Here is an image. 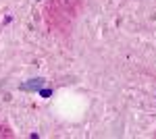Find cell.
Wrapping results in <instances>:
<instances>
[{
  "label": "cell",
  "instance_id": "obj_2",
  "mask_svg": "<svg viewBox=\"0 0 156 139\" xmlns=\"http://www.w3.org/2000/svg\"><path fill=\"white\" fill-rule=\"evenodd\" d=\"M40 96H42V98H50V96H52V89H46V87H42V89H40Z\"/></svg>",
  "mask_w": 156,
  "mask_h": 139
},
{
  "label": "cell",
  "instance_id": "obj_1",
  "mask_svg": "<svg viewBox=\"0 0 156 139\" xmlns=\"http://www.w3.org/2000/svg\"><path fill=\"white\" fill-rule=\"evenodd\" d=\"M44 83H46V79H42V77H37V79H29L27 83L21 85V89H25V92H40V89L44 87Z\"/></svg>",
  "mask_w": 156,
  "mask_h": 139
}]
</instances>
